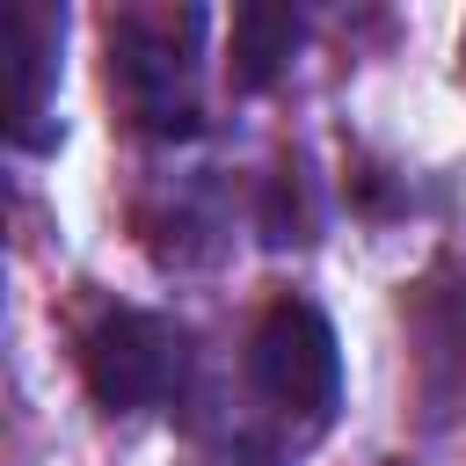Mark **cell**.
Segmentation results:
<instances>
[{
  "mask_svg": "<svg viewBox=\"0 0 466 466\" xmlns=\"http://www.w3.org/2000/svg\"><path fill=\"white\" fill-rule=\"evenodd\" d=\"M299 36H306V22H299V7H284V0H248L240 15H233V87H269L277 73H284V58L299 51Z\"/></svg>",
  "mask_w": 466,
  "mask_h": 466,
  "instance_id": "4",
  "label": "cell"
},
{
  "mask_svg": "<svg viewBox=\"0 0 466 466\" xmlns=\"http://www.w3.org/2000/svg\"><path fill=\"white\" fill-rule=\"evenodd\" d=\"M80 371H87V393L102 408H153L182 386V335L160 320V313H138V306H116L87 328L80 342Z\"/></svg>",
  "mask_w": 466,
  "mask_h": 466,
  "instance_id": "1",
  "label": "cell"
},
{
  "mask_svg": "<svg viewBox=\"0 0 466 466\" xmlns=\"http://www.w3.org/2000/svg\"><path fill=\"white\" fill-rule=\"evenodd\" d=\"M0 51H7V131L15 146H44L36 116H44V73H51V15L36 7H7V29H0Z\"/></svg>",
  "mask_w": 466,
  "mask_h": 466,
  "instance_id": "3",
  "label": "cell"
},
{
  "mask_svg": "<svg viewBox=\"0 0 466 466\" xmlns=\"http://www.w3.org/2000/svg\"><path fill=\"white\" fill-rule=\"evenodd\" d=\"M248 371L255 386L277 400V408H335V386H342V350H335V328L320 306L306 299H277L262 320H255V342H248Z\"/></svg>",
  "mask_w": 466,
  "mask_h": 466,
  "instance_id": "2",
  "label": "cell"
}]
</instances>
